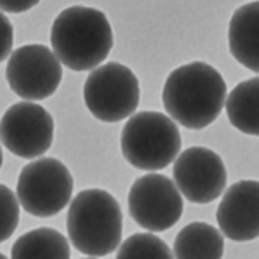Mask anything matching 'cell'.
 <instances>
[{
    "label": "cell",
    "mask_w": 259,
    "mask_h": 259,
    "mask_svg": "<svg viewBox=\"0 0 259 259\" xmlns=\"http://www.w3.org/2000/svg\"><path fill=\"white\" fill-rule=\"evenodd\" d=\"M227 97L221 73L202 61L173 69L162 89V104L169 118L189 130H202L214 123Z\"/></svg>",
    "instance_id": "1"
},
{
    "label": "cell",
    "mask_w": 259,
    "mask_h": 259,
    "mask_svg": "<svg viewBox=\"0 0 259 259\" xmlns=\"http://www.w3.org/2000/svg\"><path fill=\"white\" fill-rule=\"evenodd\" d=\"M52 50L73 71H94L100 68L114 45L109 19L102 11L73 6L61 11L50 30Z\"/></svg>",
    "instance_id": "2"
},
{
    "label": "cell",
    "mask_w": 259,
    "mask_h": 259,
    "mask_svg": "<svg viewBox=\"0 0 259 259\" xmlns=\"http://www.w3.org/2000/svg\"><path fill=\"white\" fill-rule=\"evenodd\" d=\"M68 237L71 245L90 257L114 252L123 237L119 202L102 189L81 190L69 204Z\"/></svg>",
    "instance_id": "3"
},
{
    "label": "cell",
    "mask_w": 259,
    "mask_h": 259,
    "mask_svg": "<svg viewBox=\"0 0 259 259\" xmlns=\"http://www.w3.org/2000/svg\"><path fill=\"white\" fill-rule=\"evenodd\" d=\"M182 135L169 116L142 111L126 121L121 132V154L128 164L142 171H159L177 161Z\"/></svg>",
    "instance_id": "4"
},
{
    "label": "cell",
    "mask_w": 259,
    "mask_h": 259,
    "mask_svg": "<svg viewBox=\"0 0 259 259\" xmlns=\"http://www.w3.org/2000/svg\"><path fill=\"white\" fill-rule=\"evenodd\" d=\"M85 106L94 118L118 123L135 114L140 104V85L128 66L107 62L89 74L83 85Z\"/></svg>",
    "instance_id": "5"
},
{
    "label": "cell",
    "mask_w": 259,
    "mask_h": 259,
    "mask_svg": "<svg viewBox=\"0 0 259 259\" xmlns=\"http://www.w3.org/2000/svg\"><path fill=\"white\" fill-rule=\"evenodd\" d=\"M73 187L74 180L66 164L54 157H40L21 169L16 195L31 216L50 218L71 204Z\"/></svg>",
    "instance_id": "6"
},
{
    "label": "cell",
    "mask_w": 259,
    "mask_h": 259,
    "mask_svg": "<svg viewBox=\"0 0 259 259\" xmlns=\"http://www.w3.org/2000/svg\"><path fill=\"white\" fill-rule=\"evenodd\" d=\"M128 211L133 221L147 232H166L182 218L183 199L171 178L147 173L130 187Z\"/></svg>",
    "instance_id": "7"
},
{
    "label": "cell",
    "mask_w": 259,
    "mask_h": 259,
    "mask_svg": "<svg viewBox=\"0 0 259 259\" xmlns=\"http://www.w3.org/2000/svg\"><path fill=\"white\" fill-rule=\"evenodd\" d=\"M6 78L16 95L26 102H36L49 99L59 89L62 64L54 50L45 45H23L7 61Z\"/></svg>",
    "instance_id": "8"
},
{
    "label": "cell",
    "mask_w": 259,
    "mask_h": 259,
    "mask_svg": "<svg viewBox=\"0 0 259 259\" xmlns=\"http://www.w3.org/2000/svg\"><path fill=\"white\" fill-rule=\"evenodd\" d=\"M2 145L23 159H40L54 142L52 114L35 102H18L2 116Z\"/></svg>",
    "instance_id": "9"
},
{
    "label": "cell",
    "mask_w": 259,
    "mask_h": 259,
    "mask_svg": "<svg viewBox=\"0 0 259 259\" xmlns=\"http://www.w3.org/2000/svg\"><path fill=\"white\" fill-rule=\"evenodd\" d=\"M173 178L180 194L194 204H209L227 190L223 159L207 147L185 149L173 164Z\"/></svg>",
    "instance_id": "10"
},
{
    "label": "cell",
    "mask_w": 259,
    "mask_h": 259,
    "mask_svg": "<svg viewBox=\"0 0 259 259\" xmlns=\"http://www.w3.org/2000/svg\"><path fill=\"white\" fill-rule=\"evenodd\" d=\"M220 232L233 242L259 237V182L240 180L225 190L216 211Z\"/></svg>",
    "instance_id": "11"
},
{
    "label": "cell",
    "mask_w": 259,
    "mask_h": 259,
    "mask_svg": "<svg viewBox=\"0 0 259 259\" xmlns=\"http://www.w3.org/2000/svg\"><path fill=\"white\" fill-rule=\"evenodd\" d=\"M228 47L237 62L259 73V2H249L233 12L228 24Z\"/></svg>",
    "instance_id": "12"
},
{
    "label": "cell",
    "mask_w": 259,
    "mask_h": 259,
    "mask_svg": "<svg viewBox=\"0 0 259 259\" xmlns=\"http://www.w3.org/2000/svg\"><path fill=\"white\" fill-rule=\"evenodd\" d=\"M173 254L175 259H223L225 235L209 223H189L178 232Z\"/></svg>",
    "instance_id": "13"
},
{
    "label": "cell",
    "mask_w": 259,
    "mask_h": 259,
    "mask_svg": "<svg viewBox=\"0 0 259 259\" xmlns=\"http://www.w3.org/2000/svg\"><path fill=\"white\" fill-rule=\"evenodd\" d=\"M225 109L233 128L259 137V76L239 83L230 92Z\"/></svg>",
    "instance_id": "14"
},
{
    "label": "cell",
    "mask_w": 259,
    "mask_h": 259,
    "mask_svg": "<svg viewBox=\"0 0 259 259\" xmlns=\"http://www.w3.org/2000/svg\"><path fill=\"white\" fill-rule=\"evenodd\" d=\"M71 245L56 228L40 227L21 235L12 245L11 259H69Z\"/></svg>",
    "instance_id": "15"
},
{
    "label": "cell",
    "mask_w": 259,
    "mask_h": 259,
    "mask_svg": "<svg viewBox=\"0 0 259 259\" xmlns=\"http://www.w3.org/2000/svg\"><path fill=\"white\" fill-rule=\"evenodd\" d=\"M116 259H175V254L154 233H135L119 245Z\"/></svg>",
    "instance_id": "16"
},
{
    "label": "cell",
    "mask_w": 259,
    "mask_h": 259,
    "mask_svg": "<svg viewBox=\"0 0 259 259\" xmlns=\"http://www.w3.org/2000/svg\"><path fill=\"white\" fill-rule=\"evenodd\" d=\"M0 209H2V233H0V239L2 242H6L7 239H11V235L16 232L19 225V199L18 195L12 192L7 185L0 187Z\"/></svg>",
    "instance_id": "17"
},
{
    "label": "cell",
    "mask_w": 259,
    "mask_h": 259,
    "mask_svg": "<svg viewBox=\"0 0 259 259\" xmlns=\"http://www.w3.org/2000/svg\"><path fill=\"white\" fill-rule=\"evenodd\" d=\"M0 31H2V47H0V57L2 61H9L12 56V44H14V31H12V24L6 14L0 18Z\"/></svg>",
    "instance_id": "18"
},
{
    "label": "cell",
    "mask_w": 259,
    "mask_h": 259,
    "mask_svg": "<svg viewBox=\"0 0 259 259\" xmlns=\"http://www.w3.org/2000/svg\"><path fill=\"white\" fill-rule=\"evenodd\" d=\"M35 6H36L35 0H30V2H18V0H11L9 2V0H4L2 11H4V14H6V12H26Z\"/></svg>",
    "instance_id": "19"
},
{
    "label": "cell",
    "mask_w": 259,
    "mask_h": 259,
    "mask_svg": "<svg viewBox=\"0 0 259 259\" xmlns=\"http://www.w3.org/2000/svg\"><path fill=\"white\" fill-rule=\"evenodd\" d=\"M0 259H9V257H7L6 254H2V256H0Z\"/></svg>",
    "instance_id": "20"
},
{
    "label": "cell",
    "mask_w": 259,
    "mask_h": 259,
    "mask_svg": "<svg viewBox=\"0 0 259 259\" xmlns=\"http://www.w3.org/2000/svg\"><path fill=\"white\" fill-rule=\"evenodd\" d=\"M87 259H94V257H87Z\"/></svg>",
    "instance_id": "21"
}]
</instances>
